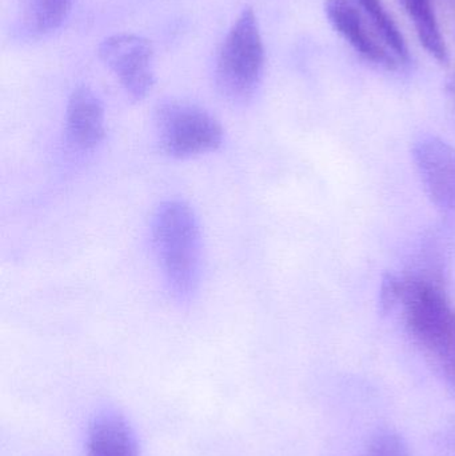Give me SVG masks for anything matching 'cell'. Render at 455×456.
<instances>
[{"label": "cell", "mask_w": 455, "mask_h": 456, "mask_svg": "<svg viewBox=\"0 0 455 456\" xmlns=\"http://www.w3.org/2000/svg\"><path fill=\"white\" fill-rule=\"evenodd\" d=\"M152 238L168 291L179 302L191 299L200 278V226L183 200L162 203L152 219Z\"/></svg>", "instance_id": "1"}, {"label": "cell", "mask_w": 455, "mask_h": 456, "mask_svg": "<svg viewBox=\"0 0 455 456\" xmlns=\"http://www.w3.org/2000/svg\"><path fill=\"white\" fill-rule=\"evenodd\" d=\"M402 302L411 334L455 388L454 308L435 284L419 278L403 281Z\"/></svg>", "instance_id": "2"}, {"label": "cell", "mask_w": 455, "mask_h": 456, "mask_svg": "<svg viewBox=\"0 0 455 456\" xmlns=\"http://www.w3.org/2000/svg\"><path fill=\"white\" fill-rule=\"evenodd\" d=\"M264 67L258 19L253 8L248 7L238 16L219 50L215 69L219 93L232 103H248L258 90Z\"/></svg>", "instance_id": "3"}, {"label": "cell", "mask_w": 455, "mask_h": 456, "mask_svg": "<svg viewBox=\"0 0 455 456\" xmlns=\"http://www.w3.org/2000/svg\"><path fill=\"white\" fill-rule=\"evenodd\" d=\"M155 131L162 152L175 159L216 151L223 144L221 123L202 107L167 99L155 109Z\"/></svg>", "instance_id": "4"}, {"label": "cell", "mask_w": 455, "mask_h": 456, "mask_svg": "<svg viewBox=\"0 0 455 456\" xmlns=\"http://www.w3.org/2000/svg\"><path fill=\"white\" fill-rule=\"evenodd\" d=\"M98 55L134 101H142L151 93L154 47L149 39L135 34L111 35L99 45Z\"/></svg>", "instance_id": "5"}, {"label": "cell", "mask_w": 455, "mask_h": 456, "mask_svg": "<svg viewBox=\"0 0 455 456\" xmlns=\"http://www.w3.org/2000/svg\"><path fill=\"white\" fill-rule=\"evenodd\" d=\"M413 152L430 200L441 210L455 213L454 147L438 138H422Z\"/></svg>", "instance_id": "6"}, {"label": "cell", "mask_w": 455, "mask_h": 456, "mask_svg": "<svg viewBox=\"0 0 455 456\" xmlns=\"http://www.w3.org/2000/svg\"><path fill=\"white\" fill-rule=\"evenodd\" d=\"M66 134L80 150H93L106 135L104 106L99 96L85 86L75 88L67 104Z\"/></svg>", "instance_id": "7"}, {"label": "cell", "mask_w": 455, "mask_h": 456, "mask_svg": "<svg viewBox=\"0 0 455 456\" xmlns=\"http://www.w3.org/2000/svg\"><path fill=\"white\" fill-rule=\"evenodd\" d=\"M326 13L334 28L368 61L387 69H397L398 59L371 37L361 13L349 0H326Z\"/></svg>", "instance_id": "8"}, {"label": "cell", "mask_w": 455, "mask_h": 456, "mask_svg": "<svg viewBox=\"0 0 455 456\" xmlns=\"http://www.w3.org/2000/svg\"><path fill=\"white\" fill-rule=\"evenodd\" d=\"M87 456H139V444L130 423L117 412H103L88 428Z\"/></svg>", "instance_id": "9"}, {"label": "cell", "mask_w": 455, "mask_h": 456, "mask_svg": "<svg viewBox=\"0 0 455 456\" xmlns=\"http://www.w3.org/2000/svg\"><path fill=\"white\" fill-rule=\"evenodd\" d=\"M71 7L72 0H20L15 37L24 42L50 37L61 28Z\"/></svg>", "instance_id": "10"}, {"label": "cell", "mask_w": 455, "mask_h": 456, "mask_svg": "<svg viewBox=\"0 0 455 456\" xmlns=\"http://www.w3.org/2000/svg\"><path fill=\"white\" fill-rule=\"evenodd\" d=\"M401 3L413 19L419 42L425 50L440 63H448V48L441 35L430 0H401Z\"/></svg>", "instance_id": "11"}, {"label": "cell", "mask_w": 455, "mask_h": 456, "mask_svg": "<svg viewBox=\"0 0 455 456\" xmlns=\"http://www.w3.org/2000/svg\"><path fill=\"white\" fill-rule=\"evenodd\" d=\"M363 8L371 23L376 27L377 31L381 35L386 45L392 48L393 53L398 61H409V50L405 39L401 34L398 27L395 26L392 16L387 12L386 8L382 4L381 0H357Z\"/></svg>", "instance_id": "12"}, {"label": "cell", "mask_w": 455, "mask_h": 456, "mask_svg": "<svg viewBox=\"0 0 455 456\" xmlns=\"http://www.w3.org/2000/svg\"><path fill=\"white\" fill-rule=\"evenodd\" d=\"M365 456H410L408 444L394 431H379L373 436Z\"/></svg>", "instance_id": "13"}, {"label": "cell", "mask_w": 455, "mask_h": 456, "mask_svg": "<svg viewBox=\"0 0 455 456\" xmlns=\"http://www.w3.org/2000/svg\"><path fill=\"white\" fill-rule=\"evenodd\" d=\"M403 281L394 273H385L382 278L381 294H379V305L382 314L392 313L393 308L402 300Z\"/></svg>", "instance_id": "14"}]
</instances>
